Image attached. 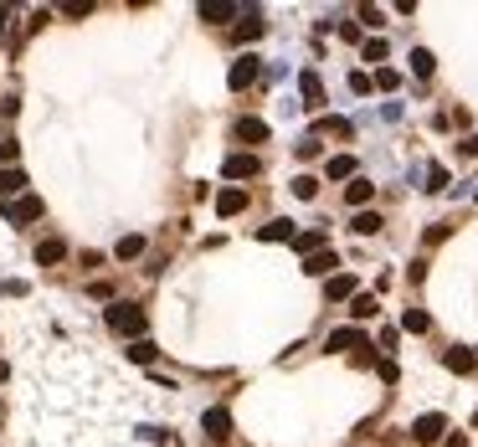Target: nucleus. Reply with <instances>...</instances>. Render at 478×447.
<instances>
[{
    "instance_id": "nucleus-1",
    "label": "nucleus",
    "mask_w": 478,
    "mask_h": 447,
    "mask_svg": "<svg viewBox=\"0 0 478 447\" xmlns=\"http://www.w3.org/2000/svg\"><path fill=\"white\" fill-rule=\"evenodd\" d=\"M108 329L114 334H124L129 345H134V339H144V329H149V319H144V309H134V304H108Z\"/></svg>"
},
{
    "instance_id": "nucleus-2",
    "label": "nucleus",
    "mask_w": 478,
    "mask_h": 447,
    "mask_svg": "<svg viewBox=\"0 0 478 447\" xmlns=\"http://www.w3.org/2000/svg\"><path fill=\"white\" fill-rule=\"evenodd\" d=\"M442 432H447V416L442 412H427V416H417V421H411V437H417V442H442Z\"/></svg>"
},
{
    "instance_id": "nucleus-3",
    "label": "nucleus",
    "mask_w": 478,
    "mask_h": 447,
    "mask_svg": "<svg viewBox=\"0 0 478 447\" xmlns=\"http://www.w3.org/2000/svg\"><path fill=\"white\" fill-rule=\"evenodd\" d=\"M201 432H206L211 442H227V437H232V412H227V407H211V412L201 416Z\"/></svg>"
},
{
    "instance_id": "nucleus-4",
    "label": "nucleus",
    "mask_w": 478,
    "mask_h": 447,
    "mask_svg": "<svg viewBox=\"0 0 478 447\" xmlns=\"http://www.w3.org/2000/svg\"><path fill=\"white\" fill-rule=\"evenodd\" d=\"M227 82H232V93L252 88V82H257V57H252V52H247V57H237V62H232V72H227Z\"/></svg>"
},
{
    "instance_id": "nucleus-5",
    "label": "nucleus",
    "mask_w": 478,
    "mask_h": 447,
    "mask_svg": "<svg viewBox=\"0 0 478 447\" xmlns=\"http://www.w3.org/2000/svg\"><path fill=\"white\" fill-rule=\"evenodd\" d=\"M242 211H247V190L242 185L216 190V216H242Z\"/></svg>"
},
{
    "instance_id": "nucleus-6",
    "label": "nucleus",
    "mask_w": 478,
    "mask_h": 447,
    "mask_svg": "<svg viewBox=\"0 0 478 447\" xmlns=\"http://www.w3.org/2000/svg\"><path fill=\"white\" fill-rule=\"evenodd\" d=\"M0 211H6V221H36L41 216V196H21V201H6V206H0Z\"/></svg>"
},
{
    "instance_id": "nucleus-7",
    "label": "nucleus",
    "mask_w": 478,
    "mask_h": 447,
    "mask_svg": "<svg viewBox=\"0 0 478 447\" xmlns=\"http://www.w3.org/2000/svg\"><path fill=\"white\" fill-rule=\"evenodd\" d=\"M335 267H340L335 247H324V252H314V258H303V272H309V278H335Z\"/></svg>"
},
{
    "instance_id": "nucleus-8",
    "label": "nucleus",
    "mask_w": 478,
    "mask_h": 447,
    "mask_svg": "<svg viewBox=\"0 0 478 447\" xmlns=\"http://www.w3.org/2000/svg\"><path fill=\"white\" fill-rule=\"evenodd\" d=\"M298 93H303V109H324V82H319L314 67H309V72H298Z\"/></svg>"
},
{
    "instance_id": "nucleus-9",
    "label": "nucleus",
    "mask_w": 478,
    "mask_h": 447,
    "mask_svg": "<svg viewBox=\"0 0 478 447\" xmlns=\"http://www.w3.org/2000/svg\"><path fill=\"white\" fill-rule=\"evenodd\" d=\"M26 196V170H0V201H21Z\"/></svg>"
},
{
    "instance_id": "nucleus-10",
    "label": "nucleus",
    "mask_w": 478,
    "mask_h": 447,
    "mask_svg": "<svg viewBox=\"0 0 478 447\" xmlns=\"http://www.w3.org/2000/svg\"><path fill=\"white\" fill-rule=\"evenodd\" d=\"M222 175H227V180H252V175H257V155H227Z\"/></svg>"
},
{
    "instance_id": "nucleus-11",
    "label": "nucleus",
    "mask_w": 478,
    "mask_h": 447,
    "mask_svg": "<svg viewBox=\"0 0 478 447\" xmlns=\"http://www.w3.org/2000/svg\"><path fill=\"white\" fill-rule=\"evenodd\" d=\"M293 247L303 252V258H314V252L330 247V231H324V226H309V231H298V237H293Z\"/></svg>"
},
{
    "instance_id": "nucleus-12",
    "label": "nucleus",
    "mask_w": 478,
    "mask_h": 447,
    "mask_svg": "<svg viewBox=\"0 0 478 447\" xmlns=\"http://www.w3.org/2000/svg\"><path fill=\"white\" fill-rule=\"evenodd\" d=\"M195 11H201V21H211V26H222V21L242 16V11L232 6V0H201V6H195Z\"/></svg>"
},
{
    "instance_id": "nucleus-13",
    "label": "nucleus",
    "mask_w": 478,
    "mask_h": 447,
    "mask_svg": "<svg viewBox=\"0 0 478 447\" xmlns=\"http://www.w3.org/2000/svg\"><path fill=\"white\" fill-rule=\"evenodd\" d=\"M371 196H376V185L365 180V175H355L350 185H344V201H350L355 211H365V206H371Z\"/></svg>"
},
{
    "instance_id": "nucleus-14",
    "label": "nucleus",
    "mask_w": 478,
    "mask_h": 447,
    "mask_svg": "<svg viewBox=\"0 0 478 447\" xmlns=\"http://www.w3.org/2000/svg\"><path fill=\"white\" fill-rule=\"evenodd\" d=\"M381 314V298L376 293H355L350 298V319H355V324H365V319H376Z\"/></svg>"
},
{
    "instance_id": "nucleus-15",
    "label": "nucleus",
    "mask_w": 478,
    "mask_h": 447,
    "mask_svg": "<svg viewBox=\"0 0 478 447\" xmlns=\"http://www.w3.org/2000/svg\"><path fill=\"white\" fill-rule=\"evenodd\" d=\"M442 365H447L452 375H468V370L478 365V355H473V350H463V345H452V350L442 355Z\"/></svg>"
},
{
    "instance_id": "nucleus-16",
    "label": "nucleus",
    "mask_w": 478,
    "mask_h": 447,
    "mask_svg": "<svg viewBox=\"0 0 478 447\" xmlns=\"http://www.w3.org/2000/svg\"><path fill=\"white\" fill-rule=\"evenodd\" d=\"M237 139L242 144H268V123L263 118H237Z\"/></svg>"
},
{
    "instance_id": "nucleus-17",
    "label": "nucleus",
    "mask_w": 478,
    "mask_h": 447,
    "mask_svg": "<svg viewBox=\"0 0 478 447\" xmlns=\"http://www.w3.org/2000/svg\"><path fill=\"white\" fill-rule=\"evenodd\" d=\"M62 258H67V242H62V237H47V242L36 247V263H41V267H57Z\"/></svg>"
},
{
    "instance_id": "nucleus-18",
    "label": "nucleus",
    "mask_w": 478,
    "mask_h": 447,
    "mask_svg": "<svg viewBox=\"0 0 478 447\" xmlns=\"http://www.w3.org/2000/svg\"><path fill=\"white\" fill-rule=\"evenodd\" d=\"M330 350H365V334H360L355 324H344V329L330 334Z\"/></svg>"
},
{
    "instance_id": "nucleus-19",
    "label": "nucleus",
    "mask_w": 478,
    "mask_h": 447,
    "mask_svg": "<svg viewBox=\"0 0 478 447\" xmlns=\"http://www.w3.org/2000/svg\"><path fill=\"white\" fill-rule=\"evenodd\" d=\"M257 36H263V11L252 6L242 21H237V41H257Z\"/></svg>"
},
{
    "instance_id": "nucleus-20",
    "label": "nucleus",
    "mask_w": 478,
    "mask_h": 447,
    "mask_svg": "<svg viewBox=\"0 0 478 447\" xmlns=\"http://www.w3.org/2000/svg\"><path fill=\"white\" fill-rule=\"evenodd\" d=\"M257 237H263V242H293L298 231H293V221H283V216H278V221H268L263 231H257Z\"/></svg>"
},
{
    "instance_id": "nucleus-21",
    "label": "nucleus",
    "mask_w": 478,
    "mask_h": 447,
    "mask_svg": "<svg viewBox=\"0 0 478 447\" xmlns=\"http://www.w3.org/2000/svg\"><path fill=\"white\" fill-rule=\"evenodd\" d=\"M324 293H330V298H355L360 288H355V278H350V272H335V278L324 283Z\"/></svg>"
},
{
    "instance_id": "nucleus-22",
    "label": "nucleus",
    "mask_w": 478,
    "mask_h": 447,
    "mask_svg": "<svg viewBox=\"0 0 478 447\" xmlns=\"http://www.w3.org/2000/svg\"><path fill=\"white\" fill-rule=\"evenodd\" d=\"M324 175H330V180H355V160L350 155H335L330 165H324Z\"/></svg>"
},
{
    "instance_id": "nucleus-23",
    "label": "nucleus",
    "mask_w": 478,
    "mask_h": 447,
    "mask_svg": "<svg viewBox=\"0 0 478 447\" xmlns=\"http://www.w3.org/2000/svg\"><path fill=\"white\" fill-rule=\"evenodd\" d=\"M350 231H355V237H376V231H381V216H376V211H355Z\"/></svg>"
},
{
    "instance_id": "nucleus-24",
    "label": "nucleus",
    "mask_w": 478,
    "mask_h": 447,
    "mask_svg": "<svg viewBox=\"0 0 478 447\" xmlns=\"http://www.w3.org/2000/svg\"><path fill=\"white\" fill-rule=\"evenodd\" d=\"M427 324H432L427 309H406V314H401V329H406V334H427Z\"/></svg>"
},
{
    "instance_id": "nucleus-25",
    "label": "nucleus",
    "mask_w": 478,
    "mask_h": 447,
    "mask_svg": "<svg viewBox=\"0 0 478 447\" xmlns=\"http://www.w3.org/2000/svg\"><path fill=\"white\" fill-rule=\"evenodd\" d=\"M129 360H134V365H149V360H155V339H134V345H129Z\"/></svg>"
},
{
    "instance_id": "nucleus-26",
    "label": "nucleus",
    "mask_w": 478,
    "mask_h": 447,
    "mask_svg": "<svg viewBox=\"0 0 478 447\" xmlns=\"http://www.w3.org/2000/svg\"><path fill=\"white\" fill-rule=\"evenodd\" d=\"M432 67H438V62H432V52H427V47L411 52V72H417V77H432Z\"/></svg>"
},
{
    "instance_id": "nucleus-27",
    "label": "nucleus",
    "mask_w": 478,
    "mask_h": 447,
    "mask_svg": "<svg viewBox=\"0 0 478 447\" xmlns=\"http://www.w3.org/2000/svg\"><path fill=\"white\" fill-rule=\"evenodd\" d=\"M386 52H391V47H386L381 36H371V41H360V57H365V62H386Z\"/></svg>"
},
{
    "instance_id": "nucleus-28",
    "label": "nucleus",
    "mask_w": 478,
    "mask_h": 447,
    "mask_svg": "<svg viewBox=\"0 0 478 447\" xmlns=\"http://www.w3.org/2000/svg\"><path fill=\"white\" fill-rule=\"evenodd\" d=\"M144 252V237H119V247H114V258L124 263V258H139Z\"/></svg>"
},
{
    "instance_id": "nucleus-29",
    "label": "nucleus",
    "mask_w": 478,
    "mask_h": 447,
    "mask_svg": "<svg viewBox=\"0 0 478 447\" xmlns=\"http://www.w3.org/2000/svg\"><path fill=\"white\" fill-rule=\"evenodd\" d=\"M293 196H298V201H314V196H319V180H314V175H298V180H293Z\"/></svg>"
},
{
    "instance_id": "nucleus-30",
    "label": "nucleus",
    "mask_w": 478,
    "mask_h": 447,
    "mask_svg": "<svg viewBox=\"0 0 478 447\" xmlns=\"http://www.w3.org/2000/svg\"><path fill=\"white\" fill-rule=\"evenodd\" d=\"M376 88H386V93L401 88V72H396V67H381V72H376Z\"/></svg>"
},
{
    "instance_id": "nucleus-31",
    "label": "nucleus",
    "mask_w": 478,
    "mask_h": 447,
    "mask_svg": "<svg viewBox=\"0 0 478 447\" xmlns=\"http://www.w3.org/2000/svg\"><path fill=\"white\" fill-rule=\"evenodd\" d=\"M427 190H447V170L442 165H427Z\"/></svg>"
},
{
    "instance_id": "nucleus-32",
    "label": "nucleus",
    "mask_w": 478,
    "mask_h": 447,
    "mask_svg": "<svg viewBox=\"0 0 478 447\" xmlns=\"http://www.w3.org/2000/svg\"><path fill=\"white\" fill-rule=\"evenodd\" d=\"M371 82H376L371 72H350V93H371Z\"/></svg>"
},
{
    "instance_id": "nucleus-33",
    "label": "nucleus",
    "mask_w": 478,
    "mask_h": 447,
    "mask_svg": "<svg viewBox=\"0 0 478 447\" xmlns=\"http://www.w3.org/2000/svg\"><path fill=\"white\" fill-rule=\"evenodd\" d=\"M16 155H21V139H0V160H6V170H11Z\"/></svg>"
},
{
    "instance_id": "nucleus-34",
    "label": "nucleus",
    "mask_w": 478,
    "mask_h": 447,
    "mask_svg": "<svg viewBox=\"0 0 478 447\" xmlns=\"http://www.w3.org/2000/svg\"><path fill=\"white\" fill-rule=\"evenodd\" d=\"M324 129L340 134V139H350V118H324Z\"/></svg>"
},
{
    "instance_id": "nucleus-35",
    "label": "nucleus",
    "mask_w": 478,
    "mask_h": 447,
    "mask_svg": "<svg viewBox=\"0 0 478 447\" xmlns=\"http://www.w3.org/2000/svg\"><path fill=\"white\" fill-rule=\"evenodd\" d=\"M298 160H319V139H314V134L298 144Z\"/></svg>"
},
{
    "instance_id": "nucleus-36",
    "label": "nucleus",
    "mask_w": 478,
    "mask_h": 447,
    "mask_svg": "<svg viewBox=\"0 0 478 447\" xmlns=\"http://www.w3.org/2000/svg\"><path fill=\"white\" fill-rule=\"evenodd\" d=\"M360 21H365V26H381V21H386V16H381L376 6H360Z\"/></svg>"
},
{
    "instance_id": "nucleus-37",
    "label": "nucleus",
    "mask_w": 478,
    "mask_h": 447,
    "mask_svg": "<svg viewBox=\"0 0 478 447\" xmlns=\"http://www.w3.org/2000/svg\"><path fill=\"white\" fill-rule=\"evenodd\" d=\"M442 447H468V437H463V432H458V437H447V442H442Z\"/></svg>"
},
{
    "instance_id": "nucleus-38",
    "label": "nucleus",
    "mask_w": 478,
    "mask_h": 447,
    "mask_svg": "<svg viewBox=\"0 0 478 447\" xmlns=\"http://www.w3.org/2000/svg\"><path fill=\"white\" fill-rule=\"evenodd\" d=\"M463 149H468V155H478V134H473V139H463Z\"/></svg>"
},
{
    "instance_id": "nucleus-39",
    "label": "nucleus",
    "mask_w": 478,
    "mask_h": 447,
    "mask_svg": "<svg viewBox=\"0 0 478 447\" xmlns=\"http://www.w3.org/2000/svg\"><path fill=\"white\" fill-rule=\"evenodd\" d=\"M6 21H11V6H0V31H6Z\"/></svg>"
},
{
    "instance_id": "nucleus-40",
    "label": "nucleus",
    "mask_w": 478,
    "mask_h": 447,
    "mask_svg": "<svg viewBox=\"0 0 478 447\" xmlns=\"http://www.w3.org/2000/svg\"><path fill=\"white\" fill-rule=\"evenodd\" d=\"M473 421H478V412H473Z\"/></svg>"
}]
</instances>
